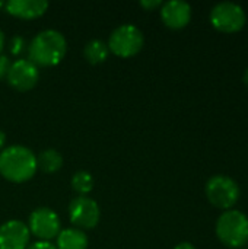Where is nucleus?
Wrapping results in <instances>:
<instances>
[{
	"label": "nucleus",
	"instance_id": "7",
	"mask_svg": "<svg viewBox=\"0 0 248 249\" xmlns=\"http://www.w3.org/2000/svg\"><path fill=\"white\" fill-rule=\"evenodd\" d=\"M29 233L42 242H50L61 232V223L57 213L48 207H38L29 214Z\"/></svg>",
	"mask_w": 248,
	"mask_h": 249
},
{
	"label": "nucleus",
	"instance_id": "6",
	"mask_svg": "<svg viewBox=\"0 0 248 249\" xmlns=\"http://www.w3.org/2000/svg\"><path fill=\"white\" fill-rule=\"evenodd\" d=\"M247 20L244 9L231 1H222L213 6L210 10V22L215 29L225 32V34H234L244 28Z\"/></svg>",
	"mask_w": 248,
	"mask_h": 249
},
{
	"label": "nucleus",
	"instance_id": "1",
	"mask_svg": "<svg viewBox=\"0 0 248 249\" xmlns=\"http://www.w3.org/2000/svg\"><path fill=\"white\" fill-rule=\"evenodd\" d=\"M28 60L37 67L57 66L67 53V42L61 32L45 29L38 32L26 47Z\"/></svg>",
	"mask_w": 248,
	"mask_h": 249
},
{
	"label": "nucleus",
	"instance_id": "8",
	"mask_svg": "<svg viewBox=\"0 0 248 249\" xmlns=\"http://www.w3.org/2000/svg\"><path fill=\"white\" fill-rule=\"evenodd\" d=\"M69 219L77 229H94L101 219V210L95 200L86 196L73 198L69 204Z\"/></svg>",
	"mask_w": 248,
	"mask_h": 249
},
{
	"label": "nucleus",
	"instance_id": "5",
	"mask_svg": "<svg viewBox=\"0 0 248 249\" xmlns=\"http://www.w3.org/2000/svg\"><path fill=\"white\" fill-rule=\"evenodd\" d=\"M206 197L212 206L221 210H231L240 198L238 184L225 175H215L206 182Z\"/></svg>",
	"mask_w": 248,
	"mask_h": 249
},
{
	"label": "nucleus",
	"instance_id": "22",
	"mask_svg": "<svg viewBox=\"0 0 248 249\" xmlns=\"http://www.w3.org/2000/svg\"><path fill=\"white\" fill-rule=\"evenodd\" d=\"M4 143H6V134L0 130V152H1L3 147H4Z\"/></svg>",
	"mask_w": 248,
	"mask_h": 249
},
{
	"label": "nucleus",
	"instance_id": "23",
	"mask_svg": "<svg viewBox=\"0 0 248 249\" xmlns=\"http://www.w3.org/2000/svg\"><path fill=\"white\" fill-rule=\"evenodd\" d=\"M4 34H3V31L0 29V54H1V51H3V48H4Z\"/></svg>",
	"mask_w": 248,
	"mask_h": 249
},
{
	"label": "nucleus",
	"instance_id": "25",
	"mask_svg": "<svg viewBox=\"0 0 248 249\" xmlns=\"http://www.w3.org/2000/svg\"><path fill=\"white\" fill-rule=\"evenodd\" d=\"M4 7V3L3 1H0V9H3Z\"/></svg>",
	"mask_w": 248,
	"mask_h": 249
},
{
	"label": "nucleus",
	"instance_id": "2",
	"mask_svg": "<svg viewBox=\"0 0 248 249\" xmlns=\"http://www.w3.org/2000/svg\"><path fill=\"white\" fill-rule=\"evenodd\" d=\"M37 169V156L25 146L15 144L0 152V175L10 182H26Z\"/></svg>",
	"mask_w": 248,
	"mask_h": 249
},
{
	"label": "nucleus",
	"instance_id": "13",
	"mask_svg": "<svg viewBox=\"0 0 248 249\" xmlns=\"http://www.w3.org/2000/svg\"><path fill=\"white\" fill-rule=\"evenodd\" d=\"M89 239L83 231L76 228L63 229L57 236V249H86Z\"/></svg>",
	"mask_w": 248,
	"mask_h": 249
},
{
	"label": "nucleus",
	"instance_id": "10",
	"mask_svg": "<svg viewBox=\"0 0 248 249\" xmlns=\"http://www.w3.org/2000/svg\"><path fill=\"white\" fill-rule=\"evenodd\" d=\"M29 229L22 220H7L0 226V249H26Z\"/></svg>",
	"mask_w": 248,
	"mask_h": 249
},
{
	"label": "nucleus",
	"instance_id": "11",
	"mask_svg": "<svg viewBox=\"0 0 248 249\" xmlns=\"http://www.w3.org/2000/svg\"><path fill=\"white\" fill-rule=\"evenodd\" d=\"M161 19L171 29H181L191 19V7L183 0H171L161 6Z\"/></svg>",
	"mask_w": 248,
	"mask_h": 249
},
{
	"label": "nucleus",
	"instance_id": "4",
	"mask_svg": "<svg viewBox=\"0 0 248 249\" xmlns=\"http://www.w3.org/2000/svg\"><path fill=\"white\" fill-rule=\"evenodd\" d=\"M143 32L132 23H124L115 28L108 38V50L121 58H130L139 54L143 48Z\"/></svg>",
	"mask_w": 248,
	"mask_h": 249
},
{
	"label": "nucleus",
	"instance_id": "21",
	"mask_svg": "<svg viewBox=\"0 0 248 249\" xmlns=\"http://www.w3.org/2000/svg\"><path fill=\"white\" fill-rule=\"evenodd\" d=\"M174 249H196L190 242H181V244H178L177 247Z\"/></svg>",
	"mask_w": 248,
	"mask_h": 249
},
{
	"label": "nucleus",
	"instance_id": "18",
	"mask_svg": "<svg viewBox=\"0 0 248 249\" xmlns=\"http://www.w3.org/2000/svg\"><path fill=\"white\" fill-rule=\"evenodd\" d=\"M10 64H12V63H10L9 57H7V55L0 54V80H1L3 77H6V76H7V71H9Z\"/></svg>",
	"mask_w": 248,
	"mask_h": 249
},
{
	"label": "nucleus",
	"instance_id": "12",
	"mask_svg": "<svg viewBox=\"0 0 248 249\" xmlns=\"http://www.w3.org/2000/svg\"><path fill=\"white\" fill-rule=\"evenodd\" d=\"M4 9L9 15L19 19H37L42 16L48 9V1L44 0H9L4 3Z\"/></svg>",
	"mask_w": 248,
	"mask_h": 249
},
{
	"label": "nucleus",
	"instance_id": "24",
	"mask_svg": "<svg viewBox=\"0 0 248 249\" xmlns=\"http://www.w3.org/2000/svg\"><path fill=\"white\" fill-rule=\"evenodd\" d=\"M243 80H244L246 86L248 88V69H246V71H244V74H243Z\"/></svg>",
	"mask_w": 248,
	"mask_h": 249
},
{
	"label": "nucleus",
	"instance_id": "9",
	"mask_svg": "<svg viewBox=\"0 0 248 249\" xmlns=\"http://www.w3.org/2000/svg\"><path fill=\"white\" fill-rule=\"evenodd\" d=\"M6 79L12 89L18 92H28L38 83L39 70L28 58H19L10 64Z\"/></svg>",
	"mask_w": 248,
	"mask_h": 249
},
{
	"label": "nucleus",
	"instance_id": "20",
	"mask_svg": "<svg viewBox=\"0 0 248 249\" xmlns=\"http://www.w3.org/2000/svg\"><path fill=\"white\" fill-rule=\"evenodd\" d=\"M26 249H57L56 245L50 244V242H42V241H38L32 245H29Z\"/></svg>",
	"mask_w": 248,
	"mask_h": 249
},
{
	"label": "nucleus",
	"instance_id": "14",
	"mask_svg": "<svg viewBox=\"0 0 248 249\" xmlns=\"http://www.w3.org/2000/svg\"><path fill=\"white\" fill-rule=\"evenodd\" d=\"M63 166V158L56 149H45L37 156V168L45 174H56Z\"/></svg>",
	"mask_w": 248,
	"mask_h": 249
},
{
	"label": "nucleus",
	"instance_id": "3",
	"mask_svg": "<svg viewBox=\"0 0 248 249\" xmlns=\"http://www.w3.org/2000/svg\"><path fill=\"white\" fill-rule=\"evenodd\" d=\"M216 236L228 248H241L248 242V217L238 210L224 212L216 222Z\"/></svg>",
	"mask_w": 248,
	"mask_h": 249
},
{
	"label": "nucleus",
	"instance_id": "16",
	"mask_svg": "<svg viewBox=\"0 0 248 249\" xmlns=\"http://www.w3.org/2000/svg\"><path fill=\"white\" fill-rule=\"evenodd\" d=\"M72 187L79 196H86L94 188V178L88 171H77L72 177Z\"/></svg>",
	"mask_w": 248,
	"mask_h": 249
},
{
	"label": "nucleus",
	"instance_id": "15",
	"mask_svg": "<svg viewBox=\"0 0 248 249\" xmlns=\"http://www.w3.org/2000/svg\"><path fill=\"white\" fill-rule=\"evenodd\" d=\"M110 50L107 42L101 39H91L83 48V57L91 64H101L108 58Z\"/></svg>",
	"mask_w": 248,
	"mask_h": 249
},
{
	"label": "nucleus",
	"instance_id": "19",
	"mask_svg": "<svg viewBox=\"0 0 248 249\" xmlns=\"http://www.w3.org/2000/svg\"><path fill=\"white\" fill-rule=\"evenodd\" d=\"M140 7H143L145 10H155L158 7H161L164 3L161 0H142L140 3Z\"/></svg>",
	"mask_w": 248,
	"mask_h": 249
},
{
	"label": "nucleus",
	"instance_id": "17",
	"mask_svg": "<svg viewBox=\"0 0 248 249\" xmlns=\"http://www.w3.org/2000/svg\"><path fill=\"white\" fill-rule=\"evenodd\" d=\"M9 50L13 55H20L26 50V41L20 35H15L9 42Z\"/></svg>",
	"mask_w": 248,
	"mask_h": 249
}]
</instances>
